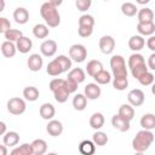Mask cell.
<instances>
[{"label": "cell", "mask_w": 155, "mask_h": 155, "mask_svg": "<svg viewBox=\"0 0 155 155\" xmlns=\"http://www.w3.org/2000/svg\"><path fill=\"white\" fill-rule=\"evenodd\" d=\"M153 142H154V133L151 132V130L143 128L132 139V148L136 153H144L150 148Z\"/></svg>", "instance_id": "obj_1"}, {"label": "cell", "mask_w": 155, "mask_h": 155, "mask_svg": "<svg viewBox=\"0 0 155 155\" xmlns=\"http://www.w3.org/2000/svg\"><path fill=\"white\" fill-rule=\"evenodd\" d=\"M40 15L44 18L45 23L50 28H56L61 23V15L54 5H52L50 1L44 2L40 7Z\"/></svg>", "instance_id": "obj_2"}, {"label": "cell", "mask_w": 155, "mask_h": 155, "mask_svg": "<svg viewBox=\"0 0 155 155\" xmlns=\"http://www.w3.org/2000/svg\"><path fill=\"white\" fill-rule=\"evenodd\" d=\"M127 65L131 70V74L134 79H138L140 75H143L145 71H148V64H145V59L140 53H133L128 57Z\"/></svg>", "instance_id": "obj_3"}, {"label": "cell", "mask_w": 155, "mask_h": 155, "mask_svg": "<svg viewBox=\"0 0 155 155\" xmlns=\"http://www.w3.org/2000/svg\"><path fill=\"white\" fill-rule=\"evenodd\" d=\"M110 68L114 78H125L127 76V68L125 58L120 54H114L110 58Z\"/></svg>", "instance_id": "obj_4"}, {"label": "cell", "mask_w": 155, "mask_h": 155, "mask_svg": "<svg viewBox=\"0 0 155 155\" xmlns=\"http://www.w3.org/2000/svg\"><path fill=\"white\" fill-rule=\"evenodd\" d=\"M27 109L25 101L19 97H13L7 101V110L12 115H22Z\"/></svg>", "instance_id": "obj_5"}, {"label": "cell", "mask_w": 155, "mask_h": 155, "mask_svg": "<svg viewBox=\"0 0 155 155\" xmlns=\"http://www.w3.org/2000/svg\"><path fill=\"white\" fill-rule=\"evenodd\" d=\"M69 57L76 63H82L87 57V50L81 44H74L69 47Z\"/></svg>", "instance_id": "obj_6"}, {"label": "cell", "mask_w": 155, "mask_h": 155, "mask_svg": "<svg viewBox=\"0 0 155 155\" xmlns=\"http://www.w3.org/2000/svg\"><path fill=\"white\" fill-rule=\"evenodd\" d=\"M127 101L132 107H140L145 101L144 92L142 90H139V88H133V90H131L128 92Z\"/></svg>", "instance_id": "obj_7"}, {"label": "cell", "mask_w": 155, "mask_h": 155, "mask_svg": "<svg viewBox=\"0 0 155 155\" xmlns=\"http://www.w3.org/2000/svg\"><path fill=\"white\" fill-rule=\"evenodd\" d=\"M99 48L104 54H110L115 48V39L111 35H103L99 39Z\"/></svg>", "instance_id": "obj_8"}, {"label": "cell", "mask_w": 155, "mask_h": 155, "mask_svg": "<svg viewBox=\"0 0 155 155\" xmlns=\"http://www.w3.org/2000/svg\"><path fill=\"white\" fill-rule=\"evenodd\" d=\"M40 52L44 57H52L57 52V42L54 40H44L40 45Z\"/></svg>", "instance_id": "obj_9"}, {"label": "cell", "mask_w": 155, "mask_h": 155, "mask_svg": "<svg viewBox=\"0 0 155 155\" xmlns=\"http://www.w3.org/2000/svg\"><path fill=\"white\" fill-rule=\"evenodd\" d=\"M84 93L87 97V99L94 101V99H98L101 97L102 90H101V87H99V85L97 82H91V84H87L85 86Z\"/></svg>", "instance_id": "obj_10"}, {"label": "cell", "mask_w": 155, "mask_h": 155, "mask_svg": "<svg viewBox=\"0 0 155 155\" xmlns=\"http://www.w3.org/2000/svg\"><path fill=\"white\" fill-rule=\"evenodd\" d=\"M27 65L31 71H39L44 65V59L39 53H33L27 61Z\"/></svg>", "instance_id": "obj_11"}, {"label": "cell", "mask_w": 155, "mask_h": 155, "mask_svg": "<svg viewBox=\"0 0 155 155\" xmlns=\"http://www.w3.org/2000/svg\"><path fill=\"white\" fill-rule=\"evenodd\" d=\"M111 125L114 128H116L120 132H126L130 130V121L124 119L122 116H120L119 114H115L111 117Z\"/></svg>", "instance_id": "obj_12"}, {"label": "cell", "mask_w": 155, "mask_h": 155, "mask_svg": "<svg viewBox=\"0 0 155 155\" xmlns=\"http://www.w3.org/2000/svg\"><path fill=\"white\" fill-rule=\"evenodd\" d=\"M46 131H47V133H48L50 136H52V137H58V136H61L62 132H63V125H62L61 121L52 119V120L48 121V124H47V126H46Z\"/></svg>", "instance_id": "obj_13"}, {"label": "cell", "mask_w": 155, "mask_h": 155, "mask_svg": "<svg viewBox=\"0 0 155 155\" xmlns=\"http://www.w3.org/2000/svg\"><path fill=\"white\" fill-rule=\"evenodd\" d=\"M16 52H17V45L13 41L5 40L1 44V53H2L4 57L11 58V57H13L16 54Z\"/></svg>", "instance_id": "obj_14"}, {"label": "cell", "mask_w": 155, "mask_h": 155, "mask_svg": "<svg viewBox=\"0 0 155 155\" xmlns=\"http://www.w3.org/2000/svg\"><path fill=\"white\" fill-rule=\"evenodd\" d=\"M13 19L18 24H25L29 21V12L24 7H17L13 11Z\"/></svg>", "instance_id": "obj_15"}, {"label": "cell", "mask_w": 155, "mask_h": 155, "mask_svg": "<svg viewBox=\"0 0 155 155\" xmlns=\"http://www.w3.org/2000/svg\"><path fill=\"white\" fill-rule=\"evenodd\" d=\"M144 45H145V40L142 35H133L128 40V47H130V50H132L134 52L140 51L144 47Z\"/></svg>", "instance_id": "obj_16"}, {"label": "cell", "mask_w": 155, "mask_h": 155, "mask_svg": "<svg viewBox=\"0 0 155 155\" xmlns=\"http://www.w3.org/2000/svg\"><path fill=\"white\" fill-rule=\"evenodd\" d=\"M16 45H17V51H19L21 53H28L33 48L31 39H29L28 36H24V35L17 40Z\"/></svg>", "instance_id": "obj_17"}, {"label": "cell", "mask_w": 155, "mask_h": 155, "mask_svg": "<svg viewBox=\"0 0 155 155\" xmlns=\"http://www.w3.org/2000/svg\"><path fill=\"white\" fill-rule=\"evenodd\" d=\"M137 31L142 36H150L155 33V23L148 22V23H139L137 24Z\"/></svg>", "instance_id": "obj_18"}, {"label": "cell", "mask_w": 155, "mask_h": 155, "mask_svg": "<svg viewBox=\"0 0 155 155\" xmlns=\"http://www.w3.org/2000/svg\"><path fill=\"white\" fill-rule=\"evenodd\" d=\"M39 113H40V116L44 120H52L54 114H56V109H54V107L51 103H44L40 107Z\"/></svg>", "instance_id": "obj_19"}, {"label": "cell", "mask_w": 155, "mask_h": 155, "mask_svg": "<svg viewBox=\"0 0 155 155\" xmlns=\"http://www.w3.org/2000/svg\"><path fill=\"white\" fill-rule=\"evenodd\" d=\"M52 93H53V97H54L56 102H58V103H64V102H67L68 97L70 96V92H69V90L67 88L65 84H64L63 86L56 88Z\"/></svg>", "instance_id": "obj_20"}, {"label": "cell", "mask_w": 155, "mask_h": 155, "mask_svg": "<svg viewBox=\"0 0 155 155\" xmlns=\"http://www.w3.org/2000/svg\"><path fill=\"white\" fill-rule=\"evenodd\" d=\"M50 29L47 24H42V23H38L33 27V35L36 39H46L48 36Z\"/></svg>", "instance_id": "obj_21"}, {"label": "cell", "mask_w": 155, "mask_h": 155, "mask_svg": "<svg viewBox=\"0 0 155 155\" xmlns=\"http://www.w3.org/2000/svg\"><path fill=\"white\" fill-rule=\"evenodd\" d=\"M19 134L15 131H8L2 136V142L7 147H16L19 142Z\"/></svg>", "instance_id": "obj_22"}, {"label": "cell", "mask_w": 155, "mask_h": 155, "mask_svg": "<svg viewBox=\"0 0 155 155\" xmlns=\"http://www.w3.org/2000/svg\"><path fill=\"white\" fill-rule=\"evenodd\" d=\"M137 17H138V22H139V23L153 22V19H154V12H153L151 8H149V7H143V8L138 10Z\"/></svg>", "instance_id": "obj_23"}, {"label": "cell", "mask_w": 155, "mask_h": 155, "mask_svg": "<svg viewBox=\"0 0 155 155\" xmlns=\"http://www.w3.org/2000/svg\"><path fill=\"white\" fill-rule=\"evenodd\" d=\"M79 151L84 155H92L96 151V144L93 140L85 139L79 144Z\"/></svg>", "instance_id": "obj_24"}, {"label": "cell", "mask_w": 155, "mask_h": 155, "mask_svg": "<svg viewBox=\"0 0 155 155\" xmlns=\"http://www.w3.org/2000/svg\"><path fill=\"white\" fill-rule=\"evenodd\" d=\"M87 105V97L85 96V93H76L73 98V107L75 110L81 111L86 108Z\"/></svg>", "instance_id": "obj_25"}, {"label": "cell", "mask_w": 155, "mask_h": 155, "mask_svg": "<svg viewBox=\"0 0 155 155\" xmlns=\"http://www.w3.org/2000/svg\"><path fill=\"white\" fill-rule=\"evenodd\" d=\"M104 115L102 113H93L90 117V126L97 131L104 126Z\"/></svg>", "instance_id": "obj_26"}, {"label": "cell", "mask_w": 155, "mask_h": 155, "mask_svg": "<svg viewBox=\"0 0 155 155\" xmlns=\"http://www.w3.org/2000/svg\"><path fill=\"white\" fill-rule=\"evenodd\" d=\"M139 124H140L142 128H145V130H154V128H155V115L151 114V113L144 114V115L140 117Z\"/></svg>", "instance_id": "obj_27"}, {"label": "cell", "mask_w": 155, "mask_h": 155, "mask_svg": "<svg viewBox=\"0 0 155 155\" xmlns=\"http://www.w3.org/2000/svg\"><path fill=\"white\" fill-rule=\"evenodd\" d=\"M101 70H103V64L102 62L97 61V59H92L87 63L86 65V73L90 75V76H94L97 73H99Z\"/></svg>", "instance_id": "obj_28"}, {"label": "cell", "mask_w": 155, "mask_h": 155, "mask_svg": "<svg viewBox=\"0 0 155 155\" xmlns=\"http://www.w3.org/2000/svg\"><path fill=\"white\" fill-rule=\"evenodd\" d=\"M31 147H33V151L35 155H44L47 151V143L41 138L34 139L31 142Z\"/></svg>", "instance_id": "obj_29"}, {"label": "cell", "mask_w": 155, "mask_h": 155, "mask_svg": "<svg viewBox=\"0 0 155 155\" xmlns=\"http://www.w3.org/2000/svg\"><path fill=\"white\" fill-rule=\"evenodd\" d=\"M46 73L48 74V75H51V76H58V75H61L62 73H63V69H62V67H61V64L58 63V61L54 58L53 61H51L48 64H47V67H46Z\"/></svg>", "instance_id": "obj_30"}, {"label": "cell", "mask_w": 155, "mask_h": 155, "mask_svg": "<svg viewBox=\"0 0 155 155\" xmlns=\"http://www.w3.org/2000/svg\"><path fill=\"white\" fill-rule=\"evenodd\" d=\"M39 94H40L39 90L35 86H27L23 90V97L25 101H29V102H35L39 98Z\"/></svg>", "instance_id": "obj_31"}, {"label": "cell", "mask_w": 155, "mask_h": 155, "mask_svg": "<svg viewBox=\"0 0 155 155\" xmlns=\"http://www.w3.org/2000/svg\"><path fill=\"white\" fill-rule=\"evenodd\" d=\"M120 116H122L124 119L131 121L133 117H134V109L133 107L128 103V104H122L120 108H119V113H117Z\"/></svg>", "instance_id": "obj_32"}, {"label": "cell", "mask_w": 155, "mask_h": 155, "mask_svg": "<svg viewBox=\"0 0 155 155\" xmlns=\"http://www.w3.org/2000/svg\"><path fill=\"white\" fill-rule=\"evenodd\" d=\"M85 78H86V74L81 68H74L68 73V79H71L78 84L84 82Z\"/></svg>", "instance_id": "obj_33"}, {"label": "cell", "mask_w": 155, "mask_h": 155, "mask_svg": "<svg viewBox=\"0 0 155 155\" xmlns=\"http://www.w3.org/2000/svg\"><path fill=\"white\" fill-rule=\"evenodd\" d=\"M33 154H34V151H33L31 143L30 144L23 143L22 145L11 150V155H33Z\"/></svg>", "instance_id": "obj_34"}, {"label": "cell", "mask_w": 155, "mask_h": 155, "mask_svg": "<svg viewBox=\"0 0 155 155\" xmlns=\"http://www.w3.org/2000/svg\"><path fill=\"white\" fill-rule=\"evenodd\" d=\"M94 81L98 84V85H107L111 81V74L108 71V70H101L99 73H97L94 76H93Z\"/></svg>", "instance_id": "obj_35"}, {"label": "cell", "mask_w": 155, "mask_h": 155, "mask_svg": "<svg viewBox=\"0 0 155 155\" xmlns=\"http://www.w3.org/2000/svg\"><path fill=\"white\" fill-rule=\"evenodd\" d=\"M121 12L126 17H133V16H136L138 13V8L132 2H124L121 5Z\"/></svg>", "instance_id": "obj_36"}, {"label": "cell", "mask_w": 155, "mask_h": 155, "mask_svg": "<svg viewBox=\"0 0 155 155\" xmlns=\"http://www.w3.org/2000/svg\"><path fill=\"white\" fill-rule=\"evenodd\" d=\"M92 140L94 142L96 145H98V147H103V145H105V144L108 143L109 138H108L107 133H104V132L97 130V131L93 133V136H92Z\"/></svg>", "instance_id": "obj_37"}, {"label": "cell", "mask_w": 155, "mask_h": 155, "mask_svg": "<svg viewBox=\"0 0 155 155\" xmlns=\"http://www.w3.org/2000/svg\"><path fill=\"white\" fill-rule=\"evenodd\" d=\"M56 59H57L58 63L61 64V67H62V69H63V73L70 70V68H71V58H70V57L64 56V54H59V56L56 57Z\"/></svg>", "instance_id": "obj_38"}, {"label": "cell", "mask_w": 155, "mask_h": 155, "mask_svg": "<svg viewBox=\"0 0 155 155\" xmlns=\"http://www.w3.org/2000/svg\"><path fill=\"white\" fill-rule=\"evenodd\" d=\"M4 36H5V39L8 40V41L17 42V40L23 36V33H22L21 30H18V29H12V28H11V29H8V30L4 34Z\"/></svg>", "instance_id": "obj_39"}, {"label": "cell", "mask_w": 155, "mask_h": 155, "mask_svg": "<svg viewBox=\"0 0 155 155\" xmlns=\"http://www.w3.org/2000/svg\"><path fill=\"white\" fill-rule=\"evenodd\" d=\"M128 86V80L127 76L125 78H114L113 79V87L117 91H124Z\"/></svg>", "instance_id": "obj_40"}, {"label": "cell", "mask_w": 155, "mask_h": 155, "mask_svg": "<svg viewBox=\"0 0 155 155\" xmlns=\"http://www.w3.org/2000/svg\"><path fill=\"white\" fill-rule=\"evenodd\" d=\"M137 80H138V82H139L140 85H143V86L153 85V82H154V74L148 70V71H145L143 75H140Z\"/></svg>", "instance_id": "obj_41"}, {"label": "cell", "mask_w": 155, "mask_h": 155, "mask_svg": "<svg viewBox=\"0 0 155 155\" xmlns=\"http://www.w3.org/2000/svg\"><path fill=\"white\" fill-rule=\"evenodd\" d=\"M79 25L80 27H91V28H93V25H94V18H93V16L87 15V13L80 16V18H79Z\"/></svg>", "instance_id": "obj_42"}, {"label": "cell", "mask_w": 155, "mask_h": 155, "mask_svg": "<svg viewBox=\"0 0 155 155\" xmlns=\"http://www.w3.org/2000/svg\"><path fill=\"white\" fill-rule=\"evenodd\" d=\"M92 5V0H75V6L79 11L85 12L87 11Z\"/></svg>", "instance_id": "obj_43"}, {"label": "cell", "mask_w": 155, "mask_h": 155, "mask_svg": "<svg viewBox=\"0 0 155 155\" xmlns=\"http://www.w3.org/2000/svg\"><path fill=\"white\" fill-rule=\"evenodd\" d=\"M64 84H65V79L56 78V79H53V80H51V81H50V85H48V87H50V90L53 92L56 88H58V87L63 86Z\"/></svg>", "instance_id": "obj_44"}, {"label": "cell", "mask_w": 155, "mask_h": 155, "mask_svg": "<svg viewBox=\"0 0 155 155\" xmlns=\"http://www.w3.org/2000/svg\"><path fill=\"white\" fill-rule=\"evenodd\" d=\"M78 33H79V35H80L81 38H88V36L92 35L93 28H91V27H80V25H79Z\"/></svg>", "instance_id": "obj_45"}, {"label": "cell", "mask_w": 155, "mask_h": 155, "mask_svg": "<svg viewBox=\"0 0 155 155\" xmlns=\"http://www.w3.org/2000/svg\"><path fill=\"white\" fill-rule=\"evenodd\" d=\"M8 29H11V23H10V21H8L7 18H5V17H1V18H0V33L5 34Z\"/></svg>", "instance_id": "obj_46"}, {"label": "cell", "mask_w": 155, "mask_h": 155, "mask_svg": "<svg viewBox=\"0 0 155 155\" xmlns=\"http://www.w3.org/2000/svg\"><path fill=\"white\" fill-rule=\"evenodd\" d=\"M65 86H67V88L69 90V92L70 93H74V92H76V90H78V86H79V84L78 82H75L74 80H71V79H65Z\"/></svg>", "instance_id": "obj_47"}, {"label": "cell", "mask_w": 155, "mask_h": 155, "mask_svg": "<svg viewBox=\"0 0 155 155\" xmlns=\"http://www.w3.org/2000/svg\"><path fill=\"white\" fill-rule=\"evenodd\" d=\"M147 46L150 51L155 52V35H150L149 39L147 40Z\"/></svg>", "instance_id": "obj_48"}, {"label": "cell", "mask_w": 155, "mask_h": 155, "mask_svg": "<svg viewBox=\"0 0 155 155\" xmlns=\"http://www.w3.org/2000/svg\"><path fill=\"white\" fill-rule=\"evenodd\" d=\"M148 68L155 70V52H153L148 58Z\"/></svg>", "instance_id": "obj_49"}, {"label": "cell", "mask_w": 155, "mask_h": 155, "mask_svg": "<svg viewBox=\"0 0 155 155\" xmlns=\"http://www.w3.org/2000/svg\"><path fill=\"white\" fill-rule=\"evenodd\" d=\"M6 133V124L4 121H0V134L4 136Z\"/></svg>", "instance_id": "obj_50"}, {"label": "cell", "mask_w": 155, "mask_h": 155, "mask_svg": "<svg viewBox=\"0 0 155 155\" xmlns=\"http://www.w3.org/2000/svg\"><path fill=\"white\" fill-rule=\"evenodd\" d=\"M52 5H54L56 7H58V6H61L62 5V2H63V0H48Z\"/></svg>", "instance_id": "obj_51"}, {"label": "cell", "mask_w": 155, "mask_h": 155, "mask_svg": "<svg viewBox=\"0 0 155 155\" xmlns=\"http://www.w3.org/2000/svg\"><path fill=\"white\" fill-rule=\"evenodd\" d=\"M7 145H0V155H6L7 154V149H6Z\"/></svg>", "instance_id": "obj_52"}, {"label": "cell", "mask_w": 155, "mask_h": 155, "mask_svg": "<svg viewBox=\"0 0 155 155\" xmlns=\"http://www.w3.org/2000/svg\"><path fill=\"white\" fill-rule=\"evenodd\" d=\"M149 1H150V0H136V2L139 4V5H147Z\"/></svg>", "instance_id": "obj_53"}, {"label": "cell", "mask_w": 155, "mask_h": 155, "mask_svg": "<svg viewBox=\"0 0 155 155\" xmlns=\"http://www.w3.org/2000/svg\"><path fill=\"white\" fill-rule=\"evenodd\" d=\"M151 93L155 96V82H153V85H151Z\"/></svg>", "instance_id": "obj_54"}, {"label": "cell", "mask_w": 155, "mask_h": 155, "mask_svg": "<svg viewBox=\"0 0 155 155\" xmlns=\"http://www.w3.org/2000/svg\"><path fill=\"white\" fill-rule=\"evenodd\" d=\"M4 8H5V0H1V10L0 11H4Z\"/></svg>", "instance_id": "obj_55"}, {"label": "cell", "mask_w": 155, "mask_h": 155, "mask_svg": "<svg viewBox=\"0 0 155 155\" xmlns=\"http://www.w3.org/2000/svg\"><path fill=\"white\" fill-rule=\"evenodd\" d=\"M103 1H109V0H103Z\"/></svg>", "instance_id": "obj_56"}]
</instances>
